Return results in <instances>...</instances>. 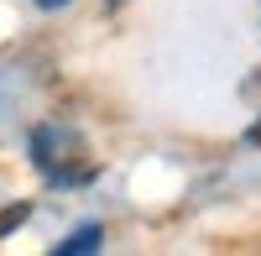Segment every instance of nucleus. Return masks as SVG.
<instances>
[{
  "label": "nucleus",
  "mask_w": 261,
  "mask_h": 256,
  "mask_svg": "<svg viewBox=\"0 0 261 256\" xmlns=\"http://www.w3.org/2000/svg\"><path fill=\"white\" fill-rule=\"evenodd\" d=\"M246 141H251V146H261V125H251V136H246Z\"/></svg>",
  "instance_id": "4"
},
{
  "label": "nucleus",
  "mask_w": 261,
  "mask_h": 256,
  "mask_svg": "<svg viewBox=\"0 0 261 256\" xmlns=\"http://www.w3.org/2000/svg\"><path fill=\"white\" fill-rule=\"evenodd\" d=\"M32 157H37L42 173L53 183H63V188H79V183L94 178V162L84 152V136H73L68 125H37L32 131Z\"/></svg>",
  "instance_id": "1"
},
{
  "label": "nucleus",
  "mask_w": 261,
  "mask_h": 256,
  "mask_svg": "<svg viewBox=\"0 0 261 256\" xmlns=\"http://www.w3.org/2000/svg\"><path fill=\"white\" fill-rule=\"evenodd\" d=\"M241 89H246V94H251V99H261V73H251V79H246V84H241Z\"/></svg>",
  "instance_id": "3"
},
{
  "label": "nucleus",
  "mask_w": 261,
  "mask_h": 256,
  "mask_svg": "<svg viewBox=\"0 0 261 256\" xmlns=\"http://www.w3.org/2000/svg\"><path fill=\"white\" fill-rule=\"evenodd\" d=\"M37 6H42V11H53V6H63V0H37Z\"/></svg>",
  "instance_id": "5"
},
{
  "label": "nucleus",
  "mask_w": 261,
  "mask_h": 256,
  "mask_svg": "<svg viewBox=\"0 0 261 256\" xmlns=\"http://www.w3.org/2000/svg\"><path fill=\"white\" fill-rule=\"evenodd\" d=\"M99 241H105V230H99V225H84V230H73L68 241H58V256H79V251H99Z\"/></svg>",
  "instance_id": "2"
}]
</instances>
